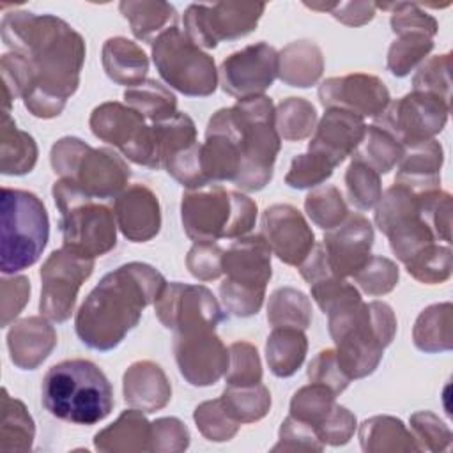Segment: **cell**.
Segmentation results:
<instances>
[{
  "label": "cell",
  "mask_w": 453,
  "mask_h": 453,
  "mask_svg": "<svg viewBox=\"0 0 453 453\" xmlns=\"http://www.w3.org/2000/svg\"><path fill=\"white\" fill-rule=\"evenodd\" d=\"M4 44L27 57L34 83L23 104L37 119L58 117L80 87L87 46L80 32L53 14L14 9L0 23Z\"/></svg>",
  "instance_id": "obj_1"
},
{
  "label": "cell",
  "mask_w": 453,
  "mask_h": 453,
  "mask_svg": "<svg viewBox=\"0 0 453 453\" xmlns=\"http://www.w3.org/2000/svg\"><path fill=\"white\" fill-rule=\"evenodd\" d=\"M165 285V276L145 262H127L110 271L76 311L78 338L94 350L115 349L138 326L143 310L156 303Z\"/></svg>",
  "instance_id": "obj_2"
},
{
  "label": "cell",
  "mask_w": 453,
  "mask_h": 453,
  "mask_svg": "<svg viewBox=\"0 0 453 453\" xmlns=\"http://www.w3.org/2000/svg\"><path fill=\"white\" fill-rule=\"evenodd\" d=\"M327 329L343 373L350 380L363 379L377 370L384 349L391 345L396 317L384 301L356 299L327 313Z\"/></svg>",
  "instance_id": "obj_3"
},
{
  "label": "cell",
  "mask_w": 453,
  "mask_h": 453,
  "mask_svg": "<svg viewBox=\"0 0 453 453\" xmlns=\"http://www.w3.org/2000/svg\"><path fill=\"white\" fill-rule=\"evenodd\" d=\"M44 409L67 423L96 425L113 409V388L92 361L74 357L48 368L41 384Z\"/></svg>",
  "instance_id": "obj_4"
},
{
  "label": "cell",
  "mask_w": 453,
  "mask_h": 453,
  "mask_svg": "<svg viewBox=\"0 0 453 453\" xmlns=\"http://www.w3.org/2000/svg\"><path fill=\"white\" fill-rule=\"evenodd\" d=\"M257 212L253 198L219 184L188 189L180 200L182 228L193 242L242 237L255 226Z\"/></svg>",
  "instance_id": "obj_5"
},
{
  "label": "cell",
  "mask_w": 453,
  "mask_h": 453,
  "mask_svg": "<svg viewBox=\"0 0 453 453\" xmlns=\"http://www.w3.org/2000/svg\"><path fill=\"white\" fill-rule=\"evenodd\" d=\"M228 108L242 156L241 172L234 184L248 193L260 191L271 182L281 149V138L274 127L276 108L265 94L237 99Z\"/></svg>",
  "instance_id": "obj_6"
},
{
  "label": "cell",
  "mask_w": 453,
  "mask_h": 453,
  "mask_svg": "<svg viewBox=\"0 0 453 453\" xmlns=\"http://www.w3.org/2000/svg\"><path fill=\"white\" fill-rule=\"evenodd\" d=\"M0 269L16 274L34 265L50 239V218L42 200L27 189L2 188Z\"/></svg>",
  "instance_id": "obj_7"
},
{
  "label": "cell",
  "mask_w": 453,
  "mask_h": 453,
  "mask_svg": "<svg viewBox=\"0 0 453 453\" xmlns=\"http://www.w3.org/2000/svg\"><path fill=\"white\" fill-rule=\"evenodd\" d=\"M53 172L96 200L117 198L129 182L131 168L111 149L90 147L78 136L58 138L50 150Z\"/></svg>",
  "instance_id": "obj_8"
},
{
  "label": "cell",
  "mask_w": 453,
  "mask_h": 453,
  "mask_svg": "<svg viewBox=\"0 0 453 453\" xmlns=\"http://www.w3.org/2000/svg\"><path fill=\"white\" fill-rule=\"evenodd\" d=\"M273 251L262 234L237 237L223 253L219 299L226 315L253 317L260 311L273 276Z\"/></svg>",
  "instance_id": "obj_9"
},
{
  "label": "cell",
  "mask_w": 453,
  "mask_h": 453,
  "mask_svg": "<svg viewBox=\"0 0 453 453\" xmlns=\"http://www.w3.org/2000/svg\"><path fill=\"white\" fill-rule=\"evenodd\" d=\"M51 195L58 209L64 248L87 258L103 257L115 248L119 226L110 205L90 198L64 179L53 182Z\"/></svg>",
  "instance_id": "obj_10"
},
{
  "label": "cell",
  "mask_w": 453,
  "mask_h": 453,
  "mask_svg": "<svg viewBox=\"0 0 453 453\" xmlns=\"http://www.w3.org/2000/svg\"><path fill=\"white\" fill-rule=\"evenodd\" d=\"M150 48L157 74L177 92L207 97L218 88L219 76L214 58L177 25L161 32Z\"/></svg>",
  "instance_id": "obj_11"
},
{
  "label": "cell",
  "mask_w": 453,
  "mask_h": 453,
  "mask_svg": "<svg viewBox=\"0 0 453 453\" xmlns=\"http://www.w3.org/2000/svg\"><path fill=\"white\" fill-rule=\"evenodd\" d=\"M264 11V2L191 4L182 16L184 32L200 48L212 50L221 41H234L251 34Z\"/></svg>",
  "instance_id": "obj_12"
},
{
  "label": "cell",
  "mask_w": 453,
  "mask_h": 453,
  "mask_svg": "<svg viewBox=\"0 0 453 453\" xmlns=\"http://www.w3.org/2000/svg\"><path fill=\"white\" fill-rule=\"evenodd\" d=\"M90 131L101 142L117 147L129 161L157 170L152 127L126 103L106 101L97 104L88 119Z\"/></svg>",
  "instance_id": "obj_13"
},
{
  "label": "cell",
  "mask_w": 453,
  "mask_h": 453,
  "mask_svg": "<svg viewBox=\"0 0 453 453\" xmlns=\"http://www.w3.org/2000/svg\"><path fill=\"white\" fill-rule=\"evenodd\" d=\"M449 106L439 96L412 90L389 101L386 110L375 117V126L389 133L405 149L435 138L448 122Z\"/></svg>",
  "instance_id": "obj_14"
},
{
  "label": "cell",
  "mask_w": 453,
  "mask_h": 453,
  "mask_svg": "<svg viewBox=\"0 0 453 453\" xmlns=\"http://www.w3.org/2000/svg\"><path fill=\"white\" fill-rule=\"evenodd\" d=\"M94 273V258L67 248L53 250L41 265L39 311L53 322H65L76 306L80 287Z\"/></svg>",
  "instance_id": "obj_15"
},
{
  "label": "cell",
  "mask_w": 453,
  "mask_h": 453,
  "mask_svg": "<svg viewBox=\"0 0 453 453\" xmlns=\"http://www.w3.org/2000/svg\"><path fill=\"white\" fill-rule=\"evenodd\" d=\"M157 320L173 333L216 329L228 315L205 285L166 281L154 303Z\"/></svg>",
  "instance_id": "obj_16"
},
{
  "label": "cell",
  "mask_w": 453,
  "mask_h": 453,
  "mask_svg": "<svg viewBox=\"0 0 453 453\" xmlns=\"http://www.w3.org/2000/svg\"><path fill=\"white\" fill-rule=\"evenodd\" d=\"M219 85L235 99L262 96L278 78V51L260 41L230 53L218 69Z\"/></svg>",
  "instance_id": "obj_17"
},
{
  "label": "cell",
  "mask_w": 453,
  "mask_h": 453,
  "mask_svg": "<svg viewBox=\"0 0 453 453\" xmlns=\"http://www.w3.org/2000/svg\"><path fill=\"white\" fill-rule=\"evenodd\" d=\"M173 356L184 380L196 388L216 384L228 368V349L214 329L175 333Z\"/></svg>",
  "instance_id": "obj_18"
},
{
  "label": "cell",
  "mask_w": 453,
  "mask_h": 453,
  "mask_svg": "<svg viewBox=\"0 0 453 453\" xmlns=\"http://www.w3.org/2000/svg\"><path fill=\"white\" fill-rule=\"evenodd\" d=\"M262 235L287 265L299 267L315 246V234L303 212L290 203H274L262 212Z\"/></svg>",
  "instance_id": "obj_19"
},
{
  "label": "cell",
  "mask_w": 453,
  "mask_h": 453,
  "mask_svg": "<svg viewBox=\"0 0 453 453\" xmlns=\"http://www.w3.org/2000/svg\"><path fill=\"white\" fill-rule=\"evenodd\" d=\"M319 101L324 108H343L352 113L375 119L391 101L386 83L368 73L333 76L319 85Z\"/></svg>",
  "instance_id": "obj_20"
},
{
  "label": "cell",
  "mask_w": 453,
  "mask_h": 453,
  "mask_svg": "<svg viewBox=\"0 0 453 453\" xmlns=\"http://www.w3.org/2000/svg\"><path fill=\"white\" fill-rule=\"evenodd\" d=\"M373 239L375 234L370 219L359 212H349L338 226L324 234L322 248L329 271L338 278H352L368 260Z\"/></svg>",
  "instance_id": "obj_21"
},
{
  "label": "cell",
  "mask_w": 453,
  "mask_h": 453,
  "mask_svg": "<svg viewBox=\"0 0 453 453\" xmlns=\"http://www.w3.org/2000/svg\"><path fill=\"white\" fill-rule=\"evenodd\" d=\"M200 157L203 173L209 182H235L241 172L242 156L230 108H219L209 119L205 142L200 147Z\"/></svg>",
  "instance_id": "obj_22"
},
{
  "label": "cell",
  "mask_w": 453,
  "mask_h": 453,
  "mask_svg": "<svg viewBox=\"0 0 453 453\" xmlns=\"http://www.w3.org/2000/svg\"><path fill=\"white\" fill-rule=\"evenodd\" d=\"M365 131L366 124L361 115L343 108H326L308 142V150L324 156L338 166L347 156H352L361 143Z\"/></svg>",
  "instance_id": "obj_23"
},
{
  "label": "cell",
  "mask_w": 453,
  "mask_h": 453,
  "mask_svg": "<svg viewBox=\"0 0 453 453\" xmlns=\"http://www.w3.org/2000/svg\"><path fill=\"white\" fill-rule=\"evenodd\" d=\"M120 234L131 242H147L161 230V205L156 193L145 184L127 186L113 203Z\"/></svg>",
  "instance_id": "obj_24"
},
{
  "label": "cell",
  "mask_w": 453,
  "mask_h": 453,
  "mask_svg": "<svg viewBox=\"0 0 453 453\" xmlns=\"http://www.w3.org/2000/svg\"><path fill=\"white\" fill-rule=\"evenodd\" d=\"M57 347V331L44 315L14 320L7 331V349L12 365L19 370L39 368Z\"/></svg>",
  "instance_id": "obj_25"
},
{
  "label": "cell",
  "mask_w": 453,
  "mask_h": 453,
  "mask_svg": "<svg viewBox=\"0 0 453 453\" xmlns=\"http://www.w3.org/2000/svg\"><path fill=\"white\" fill-rule=\"evenodd\" d=\"M124 402L142 412H156L172 400V384L165 370L150 361L140 359L127 366L122 375Z\"/></svg>",
  "instance_id": "obj_26"
},
{
  "label": "cell",
  "mask_w": 453,
  "mask_h": 453,
  "mask_svg": "<svg viewBox=\"0 0 453 453\" xmlns=\"http://www.w3.org/2000/svg\"><path fill=\"white\" fill-rule=\"evenodd\" d=\"M442 163L444 150L435 138L405 147L403 156L398 161L395 182L409 188L414 193L439 189Z\"/></svg>",
  "instance_id": "obj_27"
},
{
  "label": "cell",
  "mask_w": 453,
  "mask_h": 453,
  "mask_svg": "<svg viewBox=\"0 0 453 453\" xmlns=\"http://www.w3.org/2000/svg\"><path fill=\"white\" fill-rule=\"evenodd\" d=\"M150 421L138 409H126L120 416L94 435V448L101 453L149 451Z\"/></svg>",
  "instance_id": "obj_28"
},
{
  "label": "cell",
  "mask_w": 453,
  "mask_h": 453,
  "mask_svg": "<svg viewBox=\"0 0 453 453\" xmlns=\"http://www.w3.org/2000/svg\"><path fill=\"white\" fill-rule=\"evenodd\" d=\"M101 62L106 76L117 85L131 88L147 80L149 57L142 46L127 37L106 39L101 50Z\"/></svg>",
  "instance_id": "obj_29"
},
{
  "label": "cell",
  "mask_w": 453,
  "mask_h": 453,
  "mask_svg": "<svg viewBox=\"0 0 453 453\" xmlns=\"http://www.w3.org/2000/svg\"><path fill=\"white\" fill-rule=\"evenodd\" d=\"M324 73V55L317 42L299 39L278 51V78L297 88L315 85Z\"/></svg>",
  "instance_id": "obj_30"
},
{
  "label": "cell",
  "mask_w": 453,
  "mask_h": 453,
  "mask_svg": "<svg viewBox=\"0 0 453 453\" xmlns=\"http://www.w3.org/2000/svg\"><path fill=\"white\" fill-rule=\"evenodd\" d=\"M359 444L365 453L419 451L412 432L400 418L379 414L359 425Z\"/></svg>",
  "instance_id": "obj_31"
},
{
  "label": "cell",
  "mask_w": 453,
  "mask_h": 453,
  "mask_svg": "<svg viewBox=\"0 0 453 453\" xmlns=\"http://www.w3.org/2000/svg\"><path fill=\"white\" fill-rule=\"evenodd\" d=\"M39 149L32 134L18 129L11 111H2L0 122V172L4 175L30 173L37 163Z\"/></svg>",
  "instance_id": "obj_32"
},
{
  "label": "cell",
  "mask_w": 453,
  "mask_h": 453,
  "mask_svg": "<svg viewBox=\"0 0 453 453\" xmlns=\"http://www.w3.org/2000/svg\"><path fill=\"white\" fill-rule=\"evenodd\" d=\"M120 14L127 19L138 41L152 42L161 32L177 25V11L168 2L159 0H122Z\"/></svg>",
  "instance_id": "obj_33"
},
{
  "label": "cell",
  "mask_w": 453,
  "mask_h": 453,
  "mask_svg": "<svg viewBox=\"0 0 453 453\" xmlns=\"http://www.w3.org/2000/svg\"><path fill=\"white\" fill-rule=\"evenodd\" d=\"M412 342L425 354L451 350L453 347V304L435 303L426 306L414 322Z\"/></svg>",
  "instance_id": "obj_34"
},
{
  "label": "cell",
  "mask_w": 453,
  "mask_h": 453,
  "mask_svg": "<svg viewBox=\"0 0 453 453\" xmlns=\"http://www.w3.org/2000/svg\"><path fill=\"white\" fill-rule=\"evenodd\" d=\"M308 338L299 327H273L265 342V361L276 377L294 375L304 363Z\"/></svg>",
  "instance_id": "obj_35"
},
{
  "label": "cell",
  "mask_w": 453,
  "mask_h": 453,
  "mask_svg": "<svg viewBox=\"0 0 453 453\" xmlns=\"http://www.w3.org/2000/svg\"><path fill=\"white\" fill-rule=\"evenodd\" d=\"M35 439V423L25 403L2 389L0 451H30Z\"/></svg>",
  "instance_id": "obj_36"
},
{
  "label": "cell",
  "mask_w": 453,
  "mask_h": 453,
  "mask_svg": "<svg viewBox=\"0 0 453 453\" xmlns=\"http://www.w3.org/2000/svg\"><path fill=\"white\" fill-rule=\"evenodd\" d=\"M124 101L145 120L163 122L177 113V97L163 83L147 78L143 83L126 88Z\"/></svg>",
  "instance_id": "obj_37"
},
{
  "label": "cell",
  "mask_w": 453,
  "mask_h": 453,
  "mask_svg": "<svg viewBox=\"0 0 453 453\" xmlns=\"http://www.w3.org/2000/svg\"><path fill=\"white\" fill-rule=\"evenodd\" d=\"M267 322L271 327L308 329L311 324V301L294 287L273 290L267 303Z\"/></svg>",
  "instance_id": "obj_38"
},
{
  "label": "cell",
  "mask_w": 453,
  "mask_h": 453,
  "mask_svg": "<svg viewBox=\"0 0 453 453\" xmlns=\"http://www.w3.org/2000/svg\"><path fill=\"white\" fill-rule=\"evenodd\" d=\"M403 147L384 129L372 124L366 126L365 136L357 149L352 152L354 159L363 161L379 175L391 172L403 156Z\"/></svg>",
  "instance_id": "obj_39"
},
{
  "label": "cell",
  "mask_w": 453,
  "mask_h": 453,
  "mask_svg": "<svg viewBox=\"0 0 453 453\" xmlns=\"http://www.w3.org/2000/svg\"><path fill=\"white\" fill-rule=\"evenodd\" d=\"M317 122V110L304 97L281 99L274 111V127L280 138L287 142H301L311 136Z\"/></svg>",
  "instance_id": "obj_40"
},
{
  "label": "cell",
  "mask_w": 453,
  "mask_h": 453,
  "mask_svg": "<svg viewBox=\"0 0 453 453\" xmlns=\"http://www.w3.org/2000/svg\"><path fill=\"white\" fill-rule=\"evenodd\" d=\"M219 398L230 416L241 425L260 421L267 416L273 403L271 391L262 382L253 386H226Z\"/></svg>",
  "instance_id": "obj_41"
},
{
  "label": "cell",
  "mask_w": 453,
  "mask_h": 453,
  "mask_svg": "<svg viewBox=\"0 0 453 453\" xmlns=\"http://www.w3.org/2000/svg\"><path fill=\"white\" fill-rule=\"evenodd\" d=\"M432 50L434 37L416 32L400 34L388 48L386 67L393 76L403 78L411 74V71H414Z\"/></svg>",
  "instance_id": "obj_42"
},
{
  "label": "cell",
  "mask_w": 453,
  "mask_h": 453,
  "mask_svg": "<svg viewBox=\"0 0 453 453\" xmlns=\"http://www.w3.org/2000/svg\"><path fill=\"white\" fill-rule=\"evenodd\" d=\"M304 212L319 228L331 230L349 216V207L336 186L320 184L306 195Z\"/></svg>",
  "instance_id": "obj_43"
},
{
  "label": "cell",
  "mask_w": 453,
  "mask_h": 453,
  "mask_svg": "<svg viewBox=\"0 0 453 453\" xmlns=\"http://www.w3.org/2000/svg\"><path fill=\"white\" fill-rule=\"evenodd\" d=\"M451 248L449 244L432 242L414 255L405 265L407 273L419 283L437 285L451 276Z\"/></svg>",
  "instance_id": "obj_44"
},
{
  "label": "cell",
  "mask_w": 453,
  "mask_h": 453,
  "mask_svg": "<svg viewBox=\"0 0 453 453\" xmlns=\"http://www.w3.org/2000/svg\"><path fill=\"white\" fill-rule=\"evenodd\" d=\"M345 191L350 205L357 211H370L377 205L382 195L380 175L359 159L350 161L345 170Z\"/></svg>",
  "instance_id": "obj_45"
},
{
  "label": "cell",
  "mask_w": 453,
  "mask_h": 453,
  "mask_svg": "<svg viewBox=\"0 0 453 453\" xmlns=\"http://www.w3.org/2000/svg\"><path fill=\"white\" fill-rule=\"evenodd\" d=\"M193 419L198 432L211 442H226L234 439L241 428V423L230 416L221 398L198 403L193 411Z\"/></svg>",
  "instance_id": "obj_46"
},
{
  "label": "cell",
  "mask_w": 453,
  "mask_h": 453,
  "mask_svg": "<svg viewBox=\"0 0 453 453\" xmlns=\"http://www.w3.org/2000/svg\"><path fill=\"white\" fill-rule=\"evenodd\" d=\"M334 403H336V395L329 388L317 382H310L308 386L299 388L292 395L288 414L317 428L331 412Z\"/></svg>",
  "instance_id": "obj_47"
},
{
  "label": "cell",
  "mask_w": 453,
  "mask_h": 453,
  "mask_svg": "<svg viewBox=\"0 0 453 453\" xmlns=\"http://www.w3.org/2000/svg\"><path fill=\"white\" fill-rule=\"evenodd\" d=\"M352 280L368 296H386L396 287L400 269L396 262L388 257L370 255L368 260L352 274Z\"/></svg>",
  "instance_id": "obj_48"
},
{
  "label": "cell",
  "mask_w": 453,
  "mask_h": 453,
  "mask_svg": "<svg viewBox=\"0 0 453 453\" xmlns=\"http://www.w3.org/2000/svg\"><path fill=\"white\" fill-rule=\"evenodd\" d=\"M262 361L257 347L239 340L228 347V368L225 373L226 386H253L262 382Z\"/></svg>",
  "instance_id": "obj_49"
},
{
  "label": "cell",
  "mask_w": 453,
  "mask_h": 453,
  "mask_svg": "<svg viewBox=\"0 0 453 453\" xmlns=\"http://www.w3.org/2000/svg\"><path fill=\"white\" fill-rule=\"evenodd\" d=\"M375 7L391 12L389 25L395 35L416 32V34H426L430 37H435L439 30L437 19L426 11H423L421 5L416 2H391V4L375 2Z\"/></svg>",
  "instance_id": "obj_50"
},
{
  "label": "cell",
  "mask_w": 453,
  "mask_h": 453,
  "mask_svg": "<svg viewBox=\"0 0 453 453\" xmlns=\"http://www.w3.org/2000/svg\"><path fill=\"white\" fill-rule=\"evenodd\" d=\"M334 168L336 166L324 156L306 150L292 159L285 175V184L294 189H311L326 182Z\"/></svg>",
  "instance_id": "obj_51"
},
{
  "label": "cell",
  "mask_w": 453,
  "mask_h": 453,
  "mask_svg": "<svg viewBox=\"0 0 453 453\" xmlns=\"http://www.w3.org/2000/svg\"><path fill=\"white\" fill-rule=\"evenodd\" d=\"M451 55H434L428 60L418 65V71L412 76V90L428 92L439 96L451 104Z\"/></svg>",
  "instance_id": "obj_52"
},
{
  "label": "cell",
  "mask_w": 453,
  "mask_h": 453,
  "mask_svg": "<svg viewBox=\"0 0 453 453\" xmlns=\"http://www.w3.org/2000/svg\"><path fill=\"white\" fill-rule=\"evenodd\" d=\"M409 423L419 451L441 453L449 448L453 434L449 426L432 411L414 412Z\"/></svg>",
  "instance_id": "obj_53"
},
{
  "label": "cell",
  "mask_w": 453,
  "mask_h": 453,
  "mask_svg": "<svg viewBox=\"0 0 453 453\" xmlns=\"http://www.w3.org/2000/svg\"><path fill=\"white\" fill-rule=\"evenodd\" d=\"M419 195L421 216L432 228L435 239L444 244L451 242V195L448 191L430 189Z\"/></svg>",
  "instance_id": "obj_54"
},
{
  "label": "cell",
  "mask_w": 453,
  "mask_h": 453,
  "mask_svg": "<svg viewBox=\"0 0 453 453\" xmlns=\"http://www.w3.org/2000/svg\"><path fill=\"white\" fill-rule=\"evenodd\" d=\"M324 448L326 444L313 425L288 414L278 430V442L271 451H322Z\"/></svg>",
  "instance_id": "obj_55"
},
{
  "label": "cell",
  "mask_w": 453,
  "mask_h": 453,
  "mask_svg": "<svg viewBox=\"0 0 453 453\" xmlns=\"http://www.w3.org/2000/svg\"><path fill=\"white\" fill-rule=\"evenodd\" d=\"M310 292L319 308L327 315L334 308L361 299L359 290L349 283L345 278H338L334 274H324L319 280L310 283Z\"/></svg>",
  "instance_id": "obj_56"
},
{
  "label": "cell",
  "mask_w": 453,
  "mask_h": 453,
  "mask_svg": "<svg viewBox=\"0 0 453 453\" xmlns=\"http://www.w3.org/2000/svg\"><path fill=\"white\" fill-rule=\"evenodd\" d=\"M189 430L188 426L173 416L157 418L150 423V444L149 451L156 453H179L189 448Z\"/></svg>",
  "instance_id": "obj_57"
},
{
  "label": "cell",
  "mask_w": 453,
  "mask_h": 453,
  "mask_svg": "<svg viewBox=\"0 0 453 453\" xmlns=\"http://www.w3.org/2000/svg\"><path fill=\"white\" fill-rule=\"evenodd\" d=\"M225 250L216 242H193L186 255V267L200 281H212L223 274Z\"/></svg>",
  "instance_id": "obj_58"
},
{
  "label": "cell",
  "mask_w": 453,
  "mask_h": 453,
  "mask_svg": "<svg viewBox=\"0 0 453 453\" xmlns=\"http://www.w3.org/2000/svg\"><path fill=\"white\" fill-rule=\"evenodd\" d=\"M2 299H0V324L2 327L11 326L14 319L23 311L27 303L30 301V280L23 274H4L0 281Z\"/></svg>",
  "instance_id": "obj_59"
},
{
  "label": "cell",
  "mask_w": 453,
  "mask_h": 453,
  "mask_svg": "<svg viewBox=\"0 0 453 453\" xmlns=\"http://www.w3.org/2000/svg\"><path fill=\"white\" fill-rule=\"evenodd\" d=\"M306 375H308L310 382H317V384H322V386L329 388L336 396L340 393H343L350 384V379L343 373V370L338 365L334 349L320 350L310 361Z\"/></svg>",
  "instance_id": "obj_60"
},
{
  "label": "cell",
  "mask_w": 453,
  "mask_h": 453,
  "mask_svg": "<svg viewBox=\"0 0 453 453\" xmlns=\"http://www.w3.org/2000/svg\"><path fill=\"white\" fill-rule=\"evenodd\" d=\"M357 428V419L352 411L345 405L334 403L326 419L317 426L320 441L327 446H343L347 444Z\"/></svg>",
  "instance_id": "obj_61"
},
{
  "label": "cell",
  "mask_w": 453,
  "mask_h": 453,
  "mask_svg": "<svg viewBox=\"0 0 453 453\" xmlns=\"http://www.w3.org/2000/svg\"><path fill=\"white\" fill-rule=\"evenodd\" d=\"M375 2H334L329 14L347 27H363L375 16Z\"/></svg>",
  "instance_id": "obj_62"
}]
</instances>
